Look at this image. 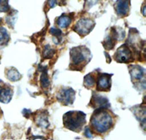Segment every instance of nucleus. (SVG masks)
<instances>
[{
  "label": "nucleus",
  "instance_id": "obj_13",
  "mask_svg": "<svg viewBox=\"0 0 146 140\" xmlns=\"http://www.w3.org/2000/svg\"><path fill=\"white\" fill-rule=\"evenodd\" d=\"M72 22L71 17L68 15H62L59 17L57 21V23L61 28H66L70 26V23Z\"/></svg>",
  "mask_w": 146,
  "mask_h": 140
},
{
  "label": "nucleus",
  "instance_id": "obj_4",
  "mask_svg": "<svg viewBox=\"0 0 146 140\" xmlns=\"http://www.w3.org/2000/svg\"><path fill=\"white\" fill-rule=\"evenodd\" d=\"M114 57L115 60L118 62L128 63V62H132L134 60L132 57V53L126 44H123L120 48H118V50L115 54Z\"/></svg>",
  "mask_w": 146,
  "mask_h": 140
},
{
  "label": "nucleus",
  "instance_id": "obj_24",
  "mask_svg": "<svg viewBox=\"0 0 146 140\" xmlns=\"http://www.w3.org/2000/svg\"><path fill=\"white\" fill-rule=\"evenodd\" d=\"M0 113H1V109H0Z\"/></svg>",
  "mask_w": 146,
  "mask_h": 140
},
{
  "label": "nucleus",
  "instance_id": "obj_20",
  "mask_svg": "<svg viewBox=\"0 0 146 140\" xmlns=\"http://www.w3.org/2000/svg\"><path fill=\"white\" fill-rule=\"evenodd\" d=\"M50 33L51 35H53L54 37L57 38L58 40H61L62 38V32L61 31V29H58L56 28H51L50 29Z\"/></svg>",
  "mask_w": 146,
  "mask_h": 140
},
{
  "label": "nucleus",
  "instance_id": "obj_21",
  "mask_svg": "<svg viewBox=\"0 0 146 140\" xmlns=\"http://www.w3.org/2000/svg\"><path fill=\"white\" fill-rule=\"evenodd\" d=\"M97 2H98V0H86L85 6L89 8V7H92L93 5H94Z\"/></svg>",
  "mask_w": 146,
  "mask_h": 140
},
{
  "label": "nucleus",
  "instance_id": "obj_6",
  "mask_svg": "<svg viewBox=\"0 0 146 140\" xmlns=\"http://www.w3.org/2000/svg\"><path fill=\"white\" fill-rule=\"evenodd\" d=\"M75 98V92L72 88H64L58 93L57 98L64 105L72 104Z\"/></svg>",
  "mask_w": 146,
  "mask_h": 140
},
{
  "label": "nucleus",
  "instance_id": "obj_18",
  "mask_svg": "<svg viewBox=\"0 0 146 140\" xmlns=\"http://www.w3.org/2000/svg\"><path fill=\"white\" fill-rule=\"evenodd\" d=\"M83 84H84L85 87H88V88H89V87H92L94 86L95 79L92 76L91 74H88V75H86V76H85L84 83Z\"/></svg>",
  "mask_w": 146,
  "mask_h": 140
},
{
  "label": "nucleus",
  "instance_id": "obj_11",
  "mask_svg": "<svg viewBox=\"0 0 146 140\" xmlns=\"http://www.w3.org/2000/svg\"><path fill=\"white\" fill-rule=\"evenodd\" d=\"M130 74L132 78H135V80H139L143 77L144 70L139 65H134L130 68Z\"/></svg>",
  "mask_w": 146,
  "mask_h": 140
},
{
  "label": "nucleus",
  "instance_id": "obj_15",
  "mask_svg": "<svg viewBox=\"0 0 146 140\" xmlns=\"http://www.w3.org/2000/svg\"><path fill=\"white\" fill-rule=\"evenodd\" d=\"M36 124L40 127H42V128H47L49 123H48L46 115H43V114H41V115H39L37 117V119H36Z\"/></svg>",
  "mask_w": 146,
  "mask_h": 140
},
{
  "label": "nucleus",
  "instance_id": "obj_10",
  "mask_svg": "<svg viewBox=\"0 0 146 140\" xmlns=\"http://www.w3.org/2000/svg\"><path fill=\"white\" fill-rule=\"evenodd\" d=\"M13 97V91L10 87L0 86V102L7 103L11 100Z\"/></svg>",
  "mask_w": 146,
  "mask_h": 140
},
{
  "label": "nucleus",
  "instance_id": "obj_16",
  "mask_svg": "<svg viewBox=\"0 0 146 140\" xmlns=\"http://www.w3.org/2000/svg\"><path fill=\"white\" fill-rule=\"evenodd\" d=\"M41 77H40V82H41V86L43 88H48L50 85V80L48 78V74L46 73V70H42Z\"/></svg>",
  "mask_w": 146,
  "mask_h": 140
},
{
  "label": "nucleus",
  "instance_id": "obj_8",
  "mask_svg": "<svg viewBox=\"0 0 146 140\" xmlns=\"http://www.w3.org/2000/svg\"><path fill=\"white\" fill-rule=\"evenodd\" d=\"M115 8L119 15L124 16L127 15L129 10V0H118L115 5Z\"/></svg>",
  "mask_w": 146,
  "mask_h": 140
},
{
  "label": "nucleus",
  "instance_id": "obj_22",
  "mask_svg": "<svg viewBox=\"0 0 146 140\" xmlns=\"http://www.w3.org/2000/svg\"><path fill=\"white\" fill-rule=\"evenodd\" d=\"M84 134L86 135V137H87L88 138H91V137H92V133H91L89 128H88V127H86V128L85 129Z\"/></svg>",
  "mask_w": 146,
  "mask_h": 140
},
{
  "label": "nucleus",
  "instance_id": "obj_12",
  "mask_svg": "<svg viewBox=\"0 0 146 140\" xmlns=\"http://www.w3.org/2000/svg\"><path fill=\"white\" fill-rule=\"evenodd\" d=\"M7 77L11 82H16L21 78V76L16 69L14 68H11L10 70H7Z\"/></svg>",
  "mask_w": 146,
  "mask_h": 140
},
{
  "label": "nucleus",
  "instance_id": "obj_1",
  "mask_svg": "<svg viewBox=\"0 0 146 140\" xmlns=\"http://www.w3.org/2000/svg\"><path fill=\"white\" fill-rule=\"evenodd\" d=\"M106 109H97L91 119V124L96 132L104 133L111 129L113 120L111 115L105 110Z\"/></svg>",
  "mask_w": 146,
  "mask_h": 140
},
{
  "label": "nucleus",
  "instance_id": "obj_2",
  "mask_svg": "<svg viewBox=\"0 0 146 140\" xmlns=\"http://www.w3.org/2000/svg\"><path fill=\"white\" fill-rule=\"evenodd\" d=\"M65 128L73 131L79 132L86 123V114L80 111H71L64 115Z\"/></svg>",
  "mask_w": 146,
  "mask_h": 140
},
{
  "label": "nucleus",
  "instance_id": "obj_3",
  "mask_svg": "<svg viewBox=\"0 0 146 140\" xmlns=\"http://www.w3.org/2000/svg\"><path fill=\"white\" fill-rule=\"evenodd\" d=\"M88 55H90V52L85 47H74L70 50V58L73 65H81L86 62Z\"/></svg>",
  "mask_w": 146,
  "mask_h": 140
},
{
  "label": "nucleus",
  "instance_id": "obj_23",
  "mask_svg": "<svg viewBox=\"0 0 146 140\" xmlns=\"http://www.w3.org/2000/svg\"><path fill=\"white\" fill-rule=\"evenodd\" d=\"M48 5L50 7H54L56 5V0H48Z\"/></svg>",
  "mask_w": 146,
  "mask_h": 140
},
{
  "label": "nucleus",
  "instance_id": "obj_19",
  "mask_svg": "<svg viewBox=\"0 0 146 140\" xmlns=\"http://www.w3.org/2000/svg\"><path fill=\"white\" fill-rule=\"evenodd\" d=\"M9 9L8 0H0V12H7Z\"/></svg>",
  "mask_w": 146,
  "mask_h": 140
},
{
  "label": "nucleus",
  "instance_id": "obj_17",
  "mask_svg": "<svg viewBox=\"0 0 146 140\" xmlns=\"http://www.w3.org/2000/svg\"><path fill=\"white\" fill-rule=\"evenodd\" d=\"M56 52V50L53 49V48H51V46L49 45H47L45 47L43 50V53H42V55H43V58L45 59H50L53 57V54Z\"/></svg>",
  "mask_w": 146,
  "mask_h": 140
},
{
  "label": "nucleus",
  "instance_id": "obj_9",
  "mask_svg": "<svg viewBox=\"0 0 146 140\" xmlns=\"http://www.w3.org/2000/svg\"><path fill=\"white\" fill-rule=\"evenodd\" d=\"M91 101H94L93 107H96V109H107L110 107V103L108 99L105 97L101 96V95L94 94Z\"/></svg>",
  "mask_w": 146,
  "mask_h": 140
},
{
  "label": "nucleus",
  "instance_id": "obj_7",
  "mask_svg": "<svg viewBox=\"0 0 146 140\" xmlns=\"http://www.w3.org/2000/svg\"><path fill=\"white\" fill-rule=\"evenodd\" d=\"M111 87V75L100 74L97 80V90L100 91H108Z\"/></svg>",
  "mask_w": 146,
  "mask_h": 140
},
{
  "label": "nucleus",
  "instance_id": "obj_5",
  "mask_svg": "<svg viewBox=\"0 0 146 140\" xmlns=\"http://www.w3.org/2000/svg\"><path fill=\"white\" fill-rule=\"evenodd\" d=\"M95 23L90 19H82L78 21L75 27V31L81 36L88 35L94 27Z\"/></svg>",
  "mask_w": 146,
  "mask_h": 140
},
{
  "label": "nucleus",
  "instance_id": "obj_14",
  "mask_svg": "<svg viewBox=\"0 0 146 140\" xmlns=\"http://www.w3.org/2000/svg\"><path fill=\"white\" fill-rule=\"evenodd\" d=\"M9 39H10V37H9L7 30L4 27H0V46L6 45Z\"/></svg>",
  "mask_w": 146,
  "mask_h": 140
}]
</instances>
